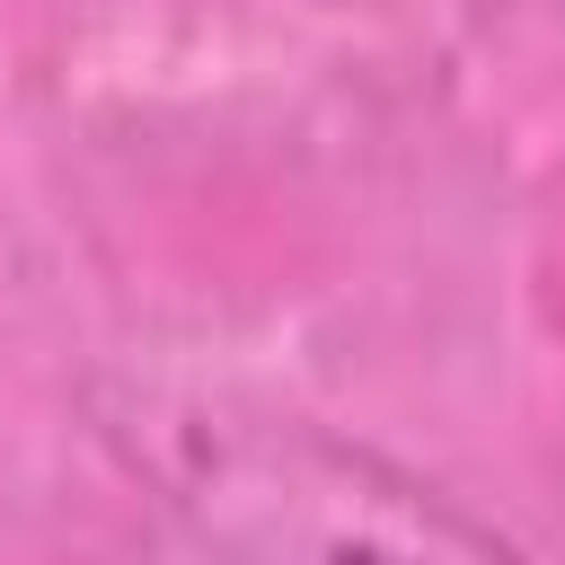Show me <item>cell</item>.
<instances>
[{
    "label": "cell",
    "mask_w": 565,
    "mask_h": 565,
    "mask_svg": "<svg viewBox=\"0 0 565 565\" xmlns=\"http://www.w3.org/2000/svg\"><path fill=\"white\" fill-rule=\"evenodd\" d=\"M88 433L203 547L230 556H521V539L388 450L230 388L88 380Z\"/></svg>",
    "instance_id": "cell-1"
}]
</instances>
